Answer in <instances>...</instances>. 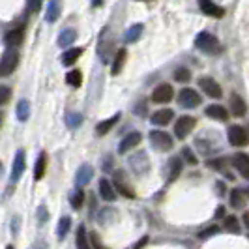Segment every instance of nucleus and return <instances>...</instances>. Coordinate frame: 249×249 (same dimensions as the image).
<instances>
[{
	"label": "nucleus",
	"mask_w": 249,
	"mask_h": 249,
	"mask_svg": "<svg viewBox=\"0 0 249 249\" xmlns=\"http://www.w3.org/2000/svg\"><path fill=\"white\" fill-rule=\"evenodd\" d=\"M19 66V53L15 49H8L0 58V77H8Z\"/></svg>",
	"instance_id": "3"
},
{
	"label": "nucleus",
	"mask_w": 249,
	"mask_h": 249,
	"mask_svg": "<svg viewBox=\"0 0 249 249\" xmlns=\"http://www.w3.org/2000/svg\"><path fill=\"white\" fill-rule=\"evenodd\" d=\"M66 124L70 125V127H79V125L83 124V114H79V112H68L66 114Z\"/></svg>",
	"instance_id": "36"
},
{
	"label": "nucleus",
	"mask_w": 249,
	"mask_h": 249,
	"mask_svg": "<svg viewBox=\"0 0 249 249\" xmlns=\"http://www.w3.org/2000/svg\"><path fill=\"white\" fill-rule=\"evenodd\" d=\"M175 98V88L171 87V85H160V87L154 90V94H152V101L154 103H169V101Z\"/></svg>",
	"instance_id": "9"
},
{
	"label": "nucleus",
	"mask_w": 249,
	"mask_h": 249,
	"mask_svg": "<svg viewBox=\"0 0 249 249\" xmlns=\"http://www.w3.org/2000/svg\"><path fill=\"white\" fill-rule=\"evenodd\" d=\"M125 58H127V53H125V49H118V51H116V54H114V60H112V68H111V73L112 75H118L120 71H122Z\"/></svg>",
	"instance_id": "28"
},
{
	"label": "nucleus",
	"mask_w": 249,
	"mask_h": 249,
	"mask_svg": "<svg viewBox=\"0 0 249 249\" xmlns=\"http://www.w3.org/2000/svg\"><path fill=\"white\" fill-rule=\"evenodd\" d=\"M229 200H231V206L232 208H244L246 202H248V191L244 187H236V189L231 191Z\"/></svg>",
	"instance_id": "18"
},
{
	"label": "nucleus",
	"mask_w": 249,
	"mask_h": 249,
	"mask_svg": "<svg viewBox=\"0 0 249 249\" xmlns=\"http://www.w3.org/2000/svg\"><path fill=\"white\" fill-rule=\"evenodd\" d=\"M217 187H219V195H223V193H225V186L221 184V182H217Z\"/></svg>",
	"instance_id": "51"
},
{
	"label": "nucleus",
	"mask_w": 249,
	"mask_h": 249,
	"mask_svg": "<svg viewBox=\"0 0 249 249\" xmlns=\"http://www.w3.org/2000/svg\"><path fill=\"white\" fill-rule=\"evenodd\" d=\"M23 39H25V28H23V26H21V28H15V30H10V32H6V36H4V41H6V45H8L10 49L19 47V45L23 43Z\"/></svg>",
	"instance_id": "15"
},
{
	"label": "nucleus",
	"mask_w": 249,
	"mask_h": 249,
	"mask_svg": "<svg viewBox=\"0 0 249 249\" xmlns=\"http://www.w3.org/2000/svg\"><path fill=\"white\" fill-rule=\"evenodd\" d=\"M175 81L176 83H189L191 81V71L187 68H176Z\"/></svg>",
	"instance_id": "37"
},
{
	"label": "nucleus",
	"mask_w": 249,
	"mask_h": 249,
	"mask_svg": "<svg viewBox=\"0 0 249 249\" xmlns=\"http://www.w3.org/2000/svg\"><path fill=\"white\" fill-rule=\"evenodd\" d=\"M129 167L137 173V175H142L144 171H148L150 163H148V156L144 152H137L135 156L129 158Z\"/></svg>",
	"instance_id": "12"
},
{
	"label": "nucleus",
	"mask_w": 249,
	"mask_h": 249,
	"mask_svg": "<svg viewBox=\"0 0 249 249\" xmlns=\"http://www.w3.org/2000/svg\"><path fill=\"white\" fill-rule=\"evenodd\" d=\"M66 81H68V85H71V87H81V83H83V73L79 71V70H71L68 77H66Z\"/></svg>",
	"instance_id": "35"
},
{
	"label": "nucleus",
	"mask_w": 249,
	"mask_h": 249,
	"mask_svg": "<svg viewBox=\"0 0 249 249\" xmlns=\"http://www.w3.org/2000/svg\"><path fill=\"white\" fill-rule=\"evenodd\" d=\"M6 249H13V246H8V248H6Z\"/></svg>",
	"instance_id": "54"
},
{
	"label": "nucleus",
	"mask_w": 249,
	"mask_h": 249,
	"mask_svg": "<svg viewBox=\"0 0 249 249\" xmlns=\"http://www.w3.org/2000/svg\"><path fill=\"white\" fill-rule=\"evenodd\" d=\"M142 36V25H133L131 28L125 30V43H135L139 37Z\"/></svg>",
	"instance_id": "31"
},
{
	"label": "nucleus",
	"mask_w": 249,
	"mask_h": 249,
	"mask_svg": "<svg viewBox=\"0 0 249 249\" xmlns=\"http://www.w3.org/2000/svg\"><path fill=\"white\" fill-rule=\"evenodd\" d=\"M195 47L202 53H206V54H219L221 53L219 39L210 32H200L199 36L195 37Z\"/></svg>",
	"instance_id": "1"
},
{
	"label": "nucleus",
	"mask_w": 249,
	"mask_h": 249,
	"mask_svg": "<svg viewBox=\"0 0 249 249\" xmlns=\"http://www.w3.org/2000/svg\"><path fill=\"white\" fill-rule=\"evenodd\" d=\"M111 53H112V41L111 39H107V28H105L100 36V58H101V62H105V64L109 62Z\"/></svg>",
	"instance_id": "16"
},
{
	"label": "nucleus",
	"mask_w": 249,
	"mask_h": 249,
	"mask_svg": "<svg viewBox=\"0 0 249 249\" xmlns=\"http://www.w3.org/2000/svg\"><path fill=\"white\" fill-rule=\"evenodd\" d=\"M70 202H71L73 210H81V206L85 204V191L77 187V189H75L73 193L70 195Z\"/></svg>",
	"instance_id": "32"
},
{
	"label": "nucleus",
	"mask_w": 249,
	"mask_h": 249,
	"mask_svg": "<svg viewBox=\"0 0 249 249\" xmlns=\"http://www.w3.org/2000/svg\"><path fill=\"white\" fill-rule=\"evenodd\" d=\"M144 244H148V238H142V240L139 242L137 246H135V249H141V248H142V246H144Z\"/></svg>",
	"instance_id": "49"
},
{
	"label": "nucleus",
	"mask_w": 249,
	"mask_h": 249,
	"mask_svg": "<svg viewBox=\"0 0 249 249\" xmlns=\"http://www.w3.org/2000/svg\"><path fill=\"white\" fill-rule=\"evenodd\" d=\"M231 111H232L234 116H246V111H248L246 101L242 100L238 94H232V96H231Z\"/></svg>",
	"instance_id": "23"
},
{
	"label": "nucleus",
	"mask_w": 249,
	"mask_h": 249,
	"mask_svg": "<svg viewBox=\"0 0 249 249\" xmlns=\"http://www.w3.org/2000/svg\"><path fill=\"white\" fill-rule=\"evenodd\" d=\"M90 4H92L94 8H100L101 4H103V0H90Z\"/></svg>",
	"instance_id": "50"
},
{
	"label": "nucleus",
	"mask_w": 249,
	"mask_h": 249,
	"mask_svg": "<svg viewBox=\"0 0 249 249\" xmlns=\"http://www.w3.org/2000/svg\"><path fill=\"white\" fill-rule=\"evenodd\" d=\"M98 189H100V197L103 200H107V202H112V200L116 199V191H114V187H112V184L109 182V180H107V178H101Z\"/></svg>",
	"instance_id": "20"
},
{
	"label": "nucleus",
	"mask_w": 249,
	"mask_h": 249,
	"mask_svg": "<svg viewBox=\"0 0 249 249\" xmlns=\"http://www.w3.org/2000/svg\"><path fill=\"white\" fill-rule=\"evenodd\" d=\"M150 142L156 150H161V152H169L175 146V141L173 137L167 133V131H161V129H154L150 131Z\"/></svg>",
	"instance_id": "2"
},
{
	"label": "nucleus",
	"mask_w": 249,
	"mask_h": 249,
	"mask_svg": "<svg viewBox=\"0 0 249 249\" xmlns=\"http://www.w3.org/2000/svg\"><path fill=\"white\" fill-rule=\"evenodd\" d=\"M199 6H200V12L204 15H210V17H215V19H221L225 15L223 8L213 4L212 0H199Z\"/></svg>",
	"instance_id": "14"
},
{
	"label": "nucleus",
	"mask_w": 249,
	"mask_h": 249,
	"mask_svg": "<svg viewBox=\"0 0 249 249\" xmlns=\"http://www.w3.org/2000/svg\"><path fill=\"white\" fill-rule=\"evenodd\" d=\"M200 101H202V98L199 96V92L193 90V88H182L178 92V103L184 109H195V107L200 105Z\"/></svg>",
	"instance_id": "4"
},
{
	"label": "nucleus",
	"mask_w": 249,
	"mask_h": 249,
	"mask_svg": "<svg viewBox=\"0 0 249 249\" xmlns=\"http://www.w3.org/2000/svg\"><path fill=\"white\" fill-rule=\"evenodd\" d=\"M62 12V6H60V0H51L49 6H47V13H45V21L47 23H54Z\"/></svg>",
	"instance_id": "24"
},
{
	"label": "nucleus",
	"mask_w": 249,
	"mask_h": 249,
	"mask_svg": "<svg viewBox=\"0 0 249 249\" xmlns=\"http://www.w3.org/2000/svg\"><path fill=\"white\" fill-rule=\"evenodd\" d=\"M227 139L232 146H246L248 144V131L244 125H231L227 131Z\"/></svg>",
	"instance_id": "7"
},
{
	"label": "nucleus",
	"mask_w": 249,
	"mask_h": 249,
	"mask_svg": "<svg viewBox=\"0 0 249 249\" xmlns=\"http://www.w3.org/2000/svg\"><path fill=\"white\" fill-rule=\"evenodd\" d=\"M12 231L17 234L19 232V217H13V227H12Z\"/></svg>",
	"instance_id": "47"
},
{
	"label": "nucleus",
	"mask_w": 249,
	"mask_h": 249,
	"mask_svg": "<svg viewBox=\"0 0 249 249\" xmlns=\"http://www.w3.org/2000/svg\"><path fill=\"white\" fill-rule=\"evenodd\" d=\"M219 232V227H208V229H204V231H200L199 232V238L200 240H206V238H210V236H213V234H217Z\"/></svg>",
	"instance_id": "42"
},
{
	"label": "nucleus",
	"mask_w": 249,
	"mask_h": 249,
	"mask_svg": "<svg viewBox=\"0 0 249 249\" xmlns=\"http://www.w3.org/2000/svg\"><path fill=\"white\" fill-rule=\"evenodd\" d=\"M92 176H94V169H92V165H81L79 167V171H77V175H75V186L79 187H85L92 180Z\"/></svg>",
	"instance_id": "13"
},
{
	"label": "nucleus",
	"mask_w": 249,
	"mask_h": 249,
	"mask_svg": "<svg viewBox=\"0 0 249 249\" xmlns=\"http://www.w3.org/2000/svg\"><path fill=\"white\" fill-rule=\"evenodd\" d=\"M232 165L236 167L242 178H249V156L248 154H236L232 158Z\"/></svg>",
	"instance_id": "19"
},
{
	"label": "nucleus",
	"mask_w": 249,
	"mask_h": 249,
	"mask_svg": "<svg viewBox=\"0 0 249 249\" xmlns=\"http://www.w3.org/2000/svg\"><path fill=\"white\" fill-rule=\"evenodd\" d=\"M197 124V120L193 118V116H180L178 120H176V125H175V135L176 139H180V141H184V139L191 133V129L195 127Z\"/></svg>",
	"instance_id": "5"
},
{
	"label": "nucleus",
	"mask_w": 249,
	"mask_h": 249,
	"mask_svg": "<svg viewBox=\"0 0 249 249\" xmlns=\"http://www.w3.org/2000/svg\"><path fill=\"white\" fill-rule=\"evenodd\" d=\"M112 187H116L114 191L122 193L125 199H133V197H135V191H133V187L131 186H127V182H125L124 173H122V171H116V173H114V186Z\"/></svg>",
	"instance_id": "10"
},
{
	"label": "nucleus",
	"mask_w": 249,
	"mask_h": 249,
	"mask_svg": "<svg viewBox=\"0 0 249 249\" xmlns=\"http://www.w3.org/2000/svg\"><path fill=\"white\" fill-rule=\"evenodd\" d=\"M120 120V112H116V114H112L111 118H107V120H103L100 124L96 125V133L98 135H105V133H109L112 129V125H116V122Z\"/></svg>",
	"instance_id": "25"
},
{
	"label": "nucleus",
	"mask_w": 249,
	"mask_h": 249,
	"mask_svg": "<svg viewBox=\"0 0 249 249\" xmlns=\"http://www.w3.org/2000/svg\"><path fill=\"white\" fill-rule=\"evenodd\" d=\"M204 112H206V116H210L213 120H219V122H227L229 116H231L229 111L225 107H221V105H208Z\"/></svg>",
	"instance_id": "21"
},
{
	"label": "nucleus",
	"mask_w": 249,
	"mask_h": 249,
	"mask_svg": "<svg viewBox=\"0 0 249 249\" xmlns=\"http://www.w3.org/2000/svg\"><path fill=\"white\" fill-rule=\"evenodd\" d=\"M182 156H184V160H186L189 165H197L199 163V160H197V156L191 152V148L189 146H186V148H182Z\"/></svg>",
	"instance_id": "40"
},
{
	"label": "nucleus",
	"mask_w": 249,
	"mask_h": 249,
	"mask_svg": "<svg viewBox=\"0 0 249 249\" xmlns=\"http://www.w3.org/2000/svg\"><path fill=\"white\" fill-rule=\"evenodd\" d=\"M175 111L173 109H160L152 114V124L154 125H167L173 122Z\"/></svg>",
	"instance_id": "17"
},
{
	"label": "nucleus",
	"mask_w": 249,
	"mask_h": 249,
	"mask_svg": "<svg viewBox=\"0 0 249 249\" xmlns=\"http://www.w3.org/2000/svg\"><path fill=\"white\" fill-rule=\"evenodd\" d=\"M45 169H47V154L41 152V154L37 156L36 167H34V180H41V178L45 176Z\"/></svg>",
	"instance_id": "29"
},
{
	"label": "nucleus",
	"mask_w": 249,
	"mask_h": 249,
	"mask_svg": "<svg viewBox=\"0 0 249 249\" xmlns=\"http://www.w3.org/2000/svg\"><path fill=\"white\" fill-rule=\"evenodd\" d=\"M180 173H182V158H178V156H175V158H171L169 160V165H167V175H169V182H175L176 178L180 176Z\"/></svg>",
	"instance_id": "22"
},
{
	"label": "nucleus",
	"mask_w": 249,
	"mask_h": 249,
	"mask_svg": "<svg viewBox=\"0 0 249 249\" xmlns=\"http://www.w3.org/2000/svg\"><path fill=\"white\" fill-rule=\"evenodd\" d=\"M141 141H142V135H141L139 131H131V133H127V135L120 141L118 154H127L131 148H135L137 144H141Z\"/></svg>",
	"instance_id": "11"
},
{
	"label": "nucleus",
	"mask_w": 249,
	"mask_h": 249,
	"mask_svg": "<svg viewBox=\"0 0 249 249\" xmlns=\"http://www.w3.org/2000/svg\"><path fill=\"white\" fill-rule=\"evenodd\" d=\"M37 217H39V223H45V221H47L49 212H47V208H45V206H39V208H37Z\"/></svg>",
	"instance_id": "44"
},
{
	"label": "nucleus",
	"mask_w": 249,
	"mask_h": 249,
	"mask_svg": "<svg viewBox=\"0 0 249 249\" xmlns=\"http://www.w3.org/2000/svg\"><path fill=\"white\" fill-rule=\"evenodd\" d=\"M23 173H25V152H23V150H17V154H15V160H13L10 184H17V182L21 180Z\"/></svg>",
	"instance_id": "8"
},
{
	"label": "nucleus",
	"mask_w": 249,
	"mask_h": 249,
	"mask_svg": "<svg viewBox=\"0 0 249 249\" xmlns=\"http://www.w3.org/2000/svg\"><path fill=\"white\" fill-rule=\"evenodd\" d=\"M83 54V49L81 47H73V49H70V51H66L62 54V64L64 66H73L77 60H79V56Z\"/></svg>",
	"instance_id": "30"
},
{
	"label": "nucleus",
	"mask_w": 249,
	"mask_h": 249,
	"mask_svg": "<svg viewBox=\"0 0 249 249\" xmlns=\"http://www.w3.org/2000/svg\"><path fill=\"white\" fill-rule=\"evenodd\" d=\"M26 6H28V12L36 13L41 8V0H26Z\"/></svg>",
	"instance_id": "43"
},
{
	"label": "nucleus",
	"mask_w": 249,
	"mask_h": 249,
	"mask_svg": "<svg viewBox=\"0 0 249 249\" xmlns=\"http://www.w3.org/2000/svg\"><path fill=\"white\" fill-rule=\"evenodd\" d=\"M28 116H30V103L26 100H21L17 103V118H19L21 122H26Z\"/></svg>",
	"instance_id": "33"
},
{
	"label": "nucleus",
	"mask_w": 249,
	"mask_h": 249,
	"mask_svg": "<svg viewBox=\"0 0 249 249\" xmlns=\"http://www.w3.org/2000/svg\"><path fill=\"white\" fill-rule=\"evenodd\" d=\"M199 87L202 88V92H204L208 98L219 100V98L223 96V90H221V87L217 85V81H213L212 77H200Z\"/></svg>",
	"instance_id": "6"
},
{
	"label": "nucleus",
	"mask_w": 249,
	"mask_h": 249,
	"mask_svg": "<svg viewBox=\"0 0 249 249\" xmlns=\"http://www.w3.org/2000/svg\"><path fill=\"white\" fill-rule=\"evenodd\" d=\"M75 246H77V249H92V248H90V242H88L87 229H85V225H79V227H77V234H75Z\"/></svg>",
	"instance_id": "27"
},
{
	"label": "nucleus",
	"mask_w": 249,
	"mask_h": 249,
	"mask_svg": "<svg viewBox=\"0 0 249 249\" xmlns=\"http://www.w3.org/2000/svg\"><path fill=\"white\" fill-rule=\"evenodd\" d=\"M144 111H146V103H144V101H142V103H139L137 105V114L139 116H144Z\"/></svg>",
	"instance_id": "46"
},
{
	"label": "nucleus",
	"mask_w": 249,
	"mask_h": 249,
	"mask_svg": "<svg viewBox=\"0 0 249 249\" xmlns=\"http://www.w3.org/2000/svg\"><path fill=\"white\" fill-rule=\"evenodd\" d=\"M0 124H2V112H0Z\"/></svg>",
	"instance_id": "53"
},
{
	"label": "nucleus",
	"mask_w": 249,
	"mask_h": 249,
	"mask_svg": "<svg viewBox=\"0 0 249 249\" xmlns=\"http://www.w3.org/2000/svg\"><path fill=\"white\" fill-rule=\"evenodd\" d=\"M225 160L223 158H219V160H213V161H208V167H212V169H217V171H221L225 167Z\"/></svg>",
	"instance_id": "45"
},
{
	"label": "nucleus",
	"mask_w": 249,
	"mask_h": 249,
	"mask_svg": "<svg viewBox=\"0 0 249 249\" xmlns=\"http://www.w3.org/2000/svg\"><path fill=\"white\" fill-rule=\"evenodd\" d=\"M223 227L229 231V232H238V231H240V225H238L236 215H227V217H225Z\"/></svg>",
	"instance_id": "38"
},
{
	"label": "nucleus",
	"mask_w": 249,
	"mask_h": 249,
	"mask_svg": "<svg viewBox=\"0 0 249 249\" xmlns=\"http://www.w3.org/2000/svg\"><path fill=\"white\" fill-rule=\"evenodd\" d=\"M10 98H12V88L0 85V105H6L10 101Z\"/></svg>",
	"instance_id": "41"
},
{
	"label": "nucleus",
	"mask_w": 249,
	"mask_h": 249,
	"mask_svg": "<svg viewBox=\"0 0 249 249\" xmlns=\"http://www.w3.org/2000/svg\"><path fill=\"white\" fill-rule=\"evenodd\" d=\"M225 215V208L223 206H219V208H217V212H215V217H223Z\"/></svg>",
	"instance_id": "48"
},
{
	"label": "nucleus",
	"mask_w": 249,
	"mask_h": 249,
	"mask_svg": "<svg viewBox=\"0 0 249 249\" xmlns=\"http://www.w3.org/2000/svg\"><path fill=\"white\" fill-rule=\"evenodd\" d=\"M0 175H2V163H0Z\"/></svg>",
	"instance_id": "52"
},
{
	"label": "nucleus",
	"mask_w": 249,
	"mask_h": 249,
	"mask_svg": "<svg viewBox=\"0 0 249 249\" xmlns=\"http://www.w3.org/2000/svg\"><path fill=\"white\" fill-rule=\"evenodd\" d=\"M88 242H90V248L92 249H107L105 246H103V242L100 240V236H98V232H90Z\"/></svg>",
	"instance_id": "39"
},
{
	"label": "nucleus",
	"mask_w": 249,
	"mask_h": 249,
	"mask_svg": "<svg viewBox=\"0 0 249 249\" xmlns=\"http://www.w3.org/2000/svg\"><path fill=\"white\" fill-rule=\"evenodd\" d=\"M75 39H77V32H75L73 28H66L58 36V45L62 49H68V47H71V43H73Z\"/></svg>",
	"instance_id": "26"
},
{
	"label": "nucleus",
	"mask_w": 249,
	"mask_h": 249,
	"mask_svg": "<svg viewBox=\"0 0 249 249\" xmlns=\"http://www.w3.org/2000/svg\"><path fill=\"white\" fill-rule=\"evenodd\" d=\"M70 227H71V219L70 217H60V221L56 225V234H58V240H64L66 234H68V231H70Z\"/></svg>",
	"instance_id": "34"
}]
</instances>
